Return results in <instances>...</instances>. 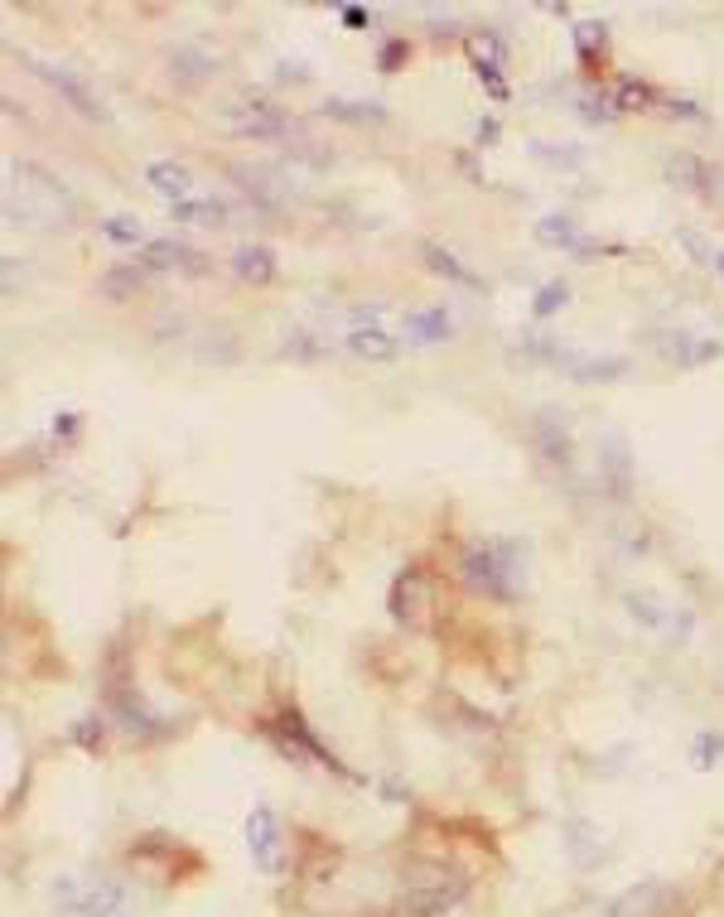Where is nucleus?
<instances>
[{
	"label": "nucleus",
	"mask_w": 724,
	"mask_h": 917,
	"mask_svg": "<svg viewBox=\"0 0 724 917\" xmlns=\"http://www.w3.org/2000/svg\"><path fill=\"white\" fill-rule=\"evenodd\" d=\"M6 218L24 227H54L73 218V198L58 180L34 170L30 160H10L6 170Z\"/></svg>",
	"instance_id": "1"
},
{
	"label": "nucleus",
	"mask_w": 724,
	"mask_h": 917,
	"mask_svg": "<svg viewBox=\"0 0 724 917\" xmlns=\"http://www.w3.org/2000/svg\"><path fill=\"white\" fill-rule=\"evenodd\" d=\"M460 570H464V580L474 584L478 594H488V598H507V594H512L517 560H512V551H507V546H498V541L468 546L464 560H460Z\"/></svg>",
	"instance_id": "2"
},
{
	"label": "nucleus",
	"mask_w": 724,
	"mask_h": 917,
	"mask_svg": "<svg viewBox=\"0 0 724 917\" xmlns=\"http://www.w3.org/2000/svg\"><path fill=\"white\" fill-rule=\"evenodd\" d=\"M353 328H348V353L353 358H363V363H391L401 353V334H391V328L382 324V310H353L348 314Z\"/></svg>",
	"instance_id": "3"
},
{
	"label": "nucleus",
	"mask_w": 724,
	"mask_h": 917,
	"mask_svg": "<svg viewBox=\"0 0 724 917\" xmlns=\"http://www.w3.org/2000/svg\"><path fill=\"white\" fill-rule=\"evenodd\" d=\"M54 894L68 903L73 917H131V894H126L121 884H111V878H97V884H63Z\"/></svg>",
	"instance_id": "4"
},
{
	"label": "nucleus",
	"mask_w": 724,
	"mask_h": 917,
	"mask_svg": "<svg viewBox=\"0 0 724 917\" xmlns=\"http://www.w3.org/2000/svg\"><path fill=\"white\" fill-rule=\"evenodd\" d=\"M227 126L247 140H281L290 131V117L275 101H241L237 111H227Z\"/></svg>",
	"instance_id": "5"
},
{
	"label": "nucleus",
	"mask_w": 724,
	"mask_h": 917,
	"mask_svg": "<svg viewBox=\"0 0 724 917\" xmlns=\"http://www.w3.org/2000/svg\"><path fill=\"white\" fill-rule=\"evenodd\" d=\"M247 850H251V860H257L261 874L281 870V821H275L271 807H251V817H247Z\"/></svg>",
	"instance_id": "6"
},
{
	"label": "nucleus",
	"mask_w": 724,
	"mask_h": 917,
	"mask_svg": "<svg viewBox=\"0 0 724 917\" xmlns=\"http://www.w3.org/2000/svg\"><path fill=\"white\" fill-rule=\"evenodd\" d=\"M30 68L40 73V78H44L48 87H54V93H63V97H68V107H73V111H83V117H93V121H107V107H101V101H97V93H93V87H87V83L78 78V73H68V68H54V63H30Z\"/></svg>",
	"instance_id": "7"
},
{
	"label": "nucleus",
	"mask_w": 724,
	"mask_h": 917,
	"mask_svg": "<svg viewBox=\"0 0 724 917\" xmlns=\"http://www.w3.org/2000/svg\"><path fill=\"white\" fill-rule=\"evenodd\" d=\"M145 184L155 188L160 198H170V208H174V203H184V198H194V194H198L194 174H188L184 164H174V160H150V164H145Z\"/></svg>",
	"instance_id": "8"
},
{
	"label": "nucleus",
	"mask_w": 724,
	"mask_h": 917,
	"mask_svg": "<svg viewBox=\"0 0 724 917\" xmlns=\"http://www.w3.org/2000/svg\"><path fill=\"white\" fill-rule=\"evenodd\" d=\"M233 271H237L241 280H251V285H266V280H275L281 261H275V251H271V247H261V241H247V247H237V251H233Z\"/></svg>",
	"instance_id": "9"
},
{
	"label": "nucleus",
	"mask_w": 724,
	"mask_h": 917,
	"mask_svg": "<svg viewBox=\"0 0 724 917\" xmlns=\"http://www.w3.org/2000/svg\"><path fill=\"white\" fill-rule=\"evenodd\" d=\"M401 334L411 338V343H444L454 334V320H450V310H411L406 314V324H401Z\"/></svg>",
	"instance_id": "10"
},
{
	"label": "nucleus",
	"mask_w": 724,
	"mask_h": 917,
	"mask_svg": "<svg viewBox=\"0 0 724 917\" xmlns=\"http://www.w3.org/2000/svg\"><path fill=\"white\" fill-rule=\"evenodd\" d=\"M537 241L541 247H565V251H584V237H580V223L570 213H551V218L537 223Z\"/></svg>",
	"instance_id": "11"
},
{
	"label": "nucleus",
	"mask_w": 724,
	"mask_h": 917,
	"mask_svg": "<svg viewBox=\"0 0 724 917\" xmlns=\"http://www.w3.org/2000/svg\"><path fill=\"white\" fill-rule=\"evenodd\" d=\"M141 280H145V266H141V261L111 266V271L97 280V295H107V300H126V295H136V290H141Z\"/></svg>",
	"instance_id": "12"
},
{
	"label": "nucleus",
	"mask_w": 724,
	"mask_h": 917,
	"mask_svg": "<svg viewBox=\"0 0 724 917\" xmlns=\"http://www.w3.org/2000/svg\"><path fill=\"white\" fill-rule=\"evenodd\" d=\"M188 257H194L188 247H180V241H164V237H160V241H145V247H141V257H136V261H141L145 271H170V266H198V261H188Z\"/></svg>",
	"instance_id": "13"
},
{
	"label": "nucleus",
	"mask_w": 724,
	"mask_h": 917,
	"mask_svg": "<svg viewBox=\"0 0 724 917\" xmlns=\"http://www.w3.org/2000/svg\"><path fill=\"white\" fill-rule=\"evenodd\" d=\"M223 213L227 208L218 198H203V194L174 203V223H188V227H213V223H223Z\"/></svg>",
	"instance_id": "14"
},
{
	"label": "nucleus",
	"mask_w": 724,
	"mask_h": 917,
	"mask_svg": "<svg viewBox=\"0 0 724 917\" xmlns=\"http://www.w3.org/2000/svg\"><path fill=\"white\" fill-rule=\"evenodd\" d=\"M652 903H667V894L657 884H642V888H633V894H624L614 903V917H657Z\"/></svg>",
	"instance_id": "15"
},
{
	"label": "nucleus",
	"mask_w": 724,
	"mask_h": 917,
	"mask_svg": "<svg viewBox=\"0 0 724 917\" xmlns=\"http://www.w3.org/2000/svg\"><path fill=\"white\" fill-rule=\"evenodd\" d=\"M425 266L430 271H440V276H450V280H460V285H478V276L468 271V266H460L454 261V251H444V247H435V241H425Z\"/></svg>",
	"instance_id": "16"
},
{
	"label": "nucleus",
	"mask_w": 724,
	"mask_h": 917,
	"mask_svg": "<svg viewBox=\"0 0 724 917\" xmlns=\"http://www.w3.org/2000/svg\"><path fill=\"white\" fill-rule=\"evenodd\" d=\"M218 63L208 54H198V48H174V73H184V78H203V73H213Z\"/></svg>",
	"instance_id": "17"
},
{
	"label": "nucleus",
	"mask_w": 724,
	"mask_h": 917,
	"mask_svg": "<svg viewBox=\"0 0 724 917\" xmlns=\"http://www.w3.org/2000/svg\"><path fill=\"white\" fill-rule=\"evenodd\" d=\"M328 117H343V121H382V107H353V97H334L324 101Z\"/></svg>",
	"instance_id": "18"
},
{
	"label": "nucleus",
	"mask_w": 724,
	"mask_h": 917,
	"mask_svg": "<svg viewBox=\"0 0 724 917\" xmlns=\"http://www.w3.org/2000/svg\"><path fill=\"white\" fill-rule=\"evenodd\" d=\"M101 233H107L111 241H121V247H136V241H141V223H136L131 213H117V218L101 223Z\"/></svg>",
	"instance_id": "19"
},
{
	"label": "nucleus",
	"mask_w": 724,
	"mask_h": 917,
	"mask_svg": "<svg viewBox=\"0 0 724 917\" xmlns=\"http://www.w3.org/2000/svg\"><path fill=\"white\" fill-rule=\"evenodd\" d=\"M565 300H570V290L561 285V280H551V285H541V295H537V314L551 320L555 310H565Z\"/></svg>",
	"instance_id": "20"
},
{
	"label": "nucleus",
	"mask_w": 724,
	"mask_h": 917,
	"mask_svg": "<svg viewBox=\"0 0 724 917\" xmlns=\"http://www.w3.org/2000/svg\"><path fill=\"white\" fill-rule=\"evenodd\" d=\"M691 754H695V768H715L720 754H724V738H720V734H701V738H695Z\"/></svg>",
	"instance_id": "21"
},
{
	"label": "nucleus",
	"mask_w": 724,
	"mask_h": 917,
	"mask_svg": "<svg viewBox=\"0 0 724 917\" xmlns=\"http://www.w3.org/2000/svg\"><path fill=\"white\" fill-rule=\"evenodd\" d=\"M401 58H406V44H387L382 48V68H401Z\"/></svg>",
	"instance_id": "22"
},
{
	"label": "nucleus",
	"mask_w": 724,
	"mask_h": 917,
	"mask_svg": "<svg viewBox=\"0 0 724 917\" xmlns=\"http://www.w3.org/2000/svg\"><path fill=\"white\" fill-rule=\"evenodd\" d=\"M474 54H478V58H483V54H488V58H503V48L493 44V40H474Z\"/></svg>",
	"instance_id": "23"
},
{
	"label": "nucleus",
	"mask_w": 724,
	"mask_h": 917,
	"mask_svg": "<svg viewBox=\"0 0 724 917\" xmlns=\"http://www.w3.org/2000/svg\"><path fill=\"white\" fill-rule=\"evenodd\" d=\"M715 266H720V271H724V251H720V257H715Z\"/></svg>",
	"instance_id": "24"
}]
</instances>
